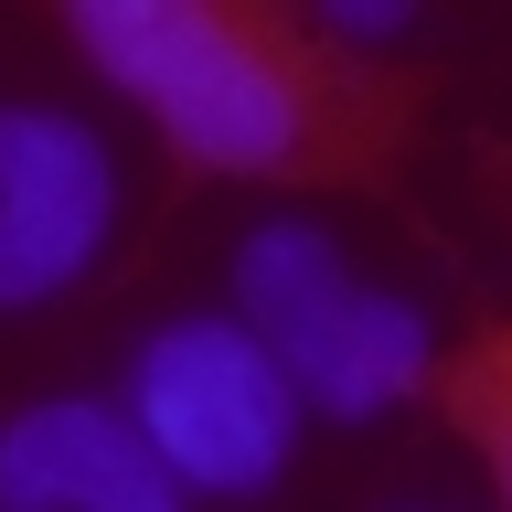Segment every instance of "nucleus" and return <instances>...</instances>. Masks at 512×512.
<instances>
[{
	"instance_id": "obj_7",
	"label": "nucleus",
	"mask_w": 512,
	"mask_h": 512,
	"mask_svg": "<svg viewBox=\"0 0 512 512\" xmlns=\"http://www.w3.org/2000/svg\"><path fill=\"white\" fill-rule=\"evenodd\" d=\"M331 32H342V43H384V32H406V0H342Z\"/></svg>"
},
{
	"instance_id": "obj_5",
	"label": "nucleus",
	"mask_w": 512,
	"mask_h": 512,
	"mask_svg": "<svg viewBox=\"0 0 512 512\" xmlns=\"http://www.w3.org/2000/svg\"><path fill=\"white\" fill-rule=\"evenodd\" d=\"M0 512H182V480L128 406L54 395L0 427Z\"/></svg>"
},
{
	"instance_id": "obj_2",
	"label": "nucleus",
	"mask_w": 512,
	"mask_h": 512,
	"mask_svg": "<svg viewBox=\"0 0 512 512\" xmlns=\"http://www.w3.org/2000/svg\"><path fill=\"white\" fill-rule=\"evenodd\" d=\"M235 299H246V331L278 352V374L299 384V406L384 416L427 384V352H438L427 310L395 288H363L320 224H256L235 246Z\"/></svg>"
},
{
	"instance_id": "obj_3",
	"label": "nucleus",
	"mask_w": 512,
	"mask_h": 512,
	"mask_svg": "<svg viewBox=\"0 0 512 512\" xmlns=\"http://www.w3.org/2000/svg\"><path fill=\"white\" fill-rule=\"evenodd\" d=\"M139 438L160 448V470L182 491H267L299 448V384L278 374V352L246 320H171L139 342V384H128Z\"/></svg>"
},
{
	"instance_id": "obj_1",
	"label": "nucleus",
	"mask_w": 512,
	"mask_h": 512,
	"mask_svg": "<svg viewBox=\"0 0 512 512\" xmlns=\"http://www.w3.org/2000/svg\"><path fill=\"white\" fill-rule=\"evenodd\" d=\"M64 32L203 171H288L310 150L320 75L256 11H214V0H75Z\"/></svg>"
},
{
	"instance_id": "obj_6",
	"label": "nucleus",
	"mask_w": 512,
	"mask_h": 512,
	"mask_svg": "<svg viewBox=\"0 0 512 512\" xmlns=\"http://www.w3.org/2000/svg\"><path fill=\"white\" fill-rule=\"evenodd\" d=\"M448 406L470 416L480 459H491V480H502V512H512V331H491V342L459 363V384H448Z\"/></svg>"
},
{
	"instance_id": "obj_4",
	"label": "nucleus",
	"mask_w": 512,
	"mask_h": 512,
	"mask_svg": "<svg viewBox=\"0 0 512 512\" xmlns=\"http://www.w3.org/2000/svg\"><path fill=\"white\" fill-rule=\"evenodd\" d=\"M107 224H118L107 139L54 107H0V310H32L64 278H86Z\"/></svg>"
}]
</instances>
